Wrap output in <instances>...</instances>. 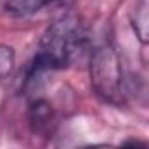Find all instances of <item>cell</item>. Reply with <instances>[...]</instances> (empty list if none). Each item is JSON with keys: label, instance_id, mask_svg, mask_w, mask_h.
<instances>
[{"label": "cell", "instance_id": "6da1fadb", "mask_svg": "<svg viewBox=\"0 0 149 149\" xmlns=\"http://www.w3.org/2000/svg\"><path fill=\"white\" fill-rule=\"evenodd\" d=\"M88 47V30L76 14H63L54 19L42 33L37 53L30 63L26 81L37 79L40 74L63 70L74 65Z\"/></svg>", "mask_w": 149, "mask_h": 149}, {"label": "cell", "instance_id": "8992f818", "mask_svg": "<svg viewBox=\"0 0 149 149\" xmlns=\"http://www.w3.org/2000/svg\"><path fill=\"white\" fill-rule=\"evenodd\" d=\"M16 65V53L14 47L7 44H0V81L11 76Z\"/></svg>", "mask_w": 149, "mask_h": 149}, {"label": "cell", "instance_id": "3957f363", "mask_svg": "<svg viewBox=\"0 0 149 149\" xmlns=\"http://www.w3.org/2000/svg\"><path fill=\"white\" fill-rule=\"evenodd\" d=\"M28 125L35 135L51 137L54 125H56V116H54L53 105L44 98L32 100L28 105Z\"/></svg>", "mask_w": 149, "mask_h": 149}, {"label": "cell", "instance_id": "277c9868", "mask_svg": "<svg viewBox=\"0 0 149 149\" xmlns=\"http://www.w3.org/2000/svg\"><path fill=\"white\" fill-rule=\"evenodd\" d=\"M53 0H0V7L11 18H28L42 11Z\"/></svg>", "mask_w": 149, "mask_h": 149}, {"label": "cell", "instance_id": "7a4b0ae2", "mask_svg": "<svg viewBox=\"0 0 149 149\" xmlns=\"http://www.w3.org/2000/svg\"><path fill=\"white\" fill-rule=\"evenodd\" d=\"M90 83L98 98L121 107L126 104L128 90L121 56L114 44H98L90 54Z\"/></svg>", "mask_w": 149, "mask_h": 149}, {"label": "cell", "instance_id": "5b68a950", "mask_svg": "<svg viewBox=\"0 0 149 149\" xmlns=\"http://www.w3.org/2000/svg\"><path fill=\"white\" fill-rule=\"evenodd\" d=\"M149 0H135V6L130 14V21L133 26V32L137 33V39L142 46L147 44V25H149Z\"/></svg>", "mask_w": 149, "mask_h": 149}]
</instances>
